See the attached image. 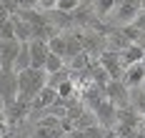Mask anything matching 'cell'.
Segmentation results:
<instances>
[{"label": "cell", "mask_w": 145, "mask_h": 138, "mask_svg": "<svg viewBox=\"0 0 145 138\" xmlns=\"http://www.w3.org/2000/svg\"><path fill=\"white\" fill-rule=\"evenodd\" d=\"M48 85V73L38 70V68H25V70H18V98L20 101H33L38 91H43Z\"/></svg>", "instance_id": "obj_1"}, {"label": "cell", "mask_w": 145, "mask_h": 138, "mask_svg": "<svg viewBox=\"0 0 145 138\" xmlns=\"http://www.w3.org/2000/svg\"><path fill=\"white\" fill-rule=\"evenodd\" d=\"M103 93H105V98L115 108H123V106L130 103V88H125L123 80H108L105 88H103Z\"/></svg>", "instance_id": "obj_2"}, {"label": "cell", "mask_w": 145, "mask_h": 138, "mask_svg": "<svg viewBox=\"0 0 145 138\" xmlns=\"http://www.w3.org/2000/svg\"><path fill=\"white\" fill-rule=\"evenodd\" d=\"M15 98H18V73L3 70L0 73V103H3V108L10 106Z\"/></svg>", "instance_id": "obj_3"}, {"label": "cell", "mask_w": 145, "mask_h": 138, "mask_svg": "<svg viewBox=\"0 0 145 138\" xmlns=\"http://www.w3.org/2000/svg\"><path fill=\"white\" fill-rule=\"evenodd\" d=\"M93 113H95V121L100 123L103 128H113V126L118 123V116H115V113H118V108L113 106L108 98H103L100 103H98V108H95Z\"/></svg>", "instance_id": "obj_4"}, {"label": "cell", "mask_w": 145, "mask_h": 138, "mask_svg": "<svg viewBox=\"0 0 145 138\" xmlns=\"http://www.w3.org/2000/svg\"><path fill=\"white\" fill-rule=\"evenodd\" d=\"M28 50H30V68H38L43 70V63L48 58V40H40V38H33L28 40Z\"/></svg>", "instance_id": "obj_5"}, {"label": "cell", "mask_w": 145, "mask_h": 138, "mask_svg": "<svg viewBox=\"0 0 145 138\" xmlns=\"http://www.w3.org/2000/svg\"><path fill=\"white\" fill-rule=\"evenodd\" d=\"M5 110V118H8V123L13 126V123H20L23 118H28L30 116V103L28 101H20V98H15L10 106L3 108Z\"/></svg>", "instance_id": "obj_6"}, {"label": "cell", "mask_w": 145, "mask_h": 138, "mask_svg": "<svg viewBox=\"0 0 145 138\" xmlns=\"http://www.w3.org/2000/svg\"><path fill=\"white\" fill-rule=\"evenodd\" d=\"M143 78H145V63H130V65H125L120 80L125 83V88H138L143 83Z\"/></svg>", "instance_id": "obj_7"}, {"label": "cell", "mask_w": 145, "mask_h": 138, "mask_svg": "<svg viewBox=\"0 0 145 138\" xmlns=\"http://www.w3.org/2000/svg\"><path fill=\"white\" fill-rule=\"evenodd\" d=\"M55 101H58V93H55V88L45 85L43 91H38V95L30 101V113H35V110H45V108L53 106Z\"/></svg>", "instance_id": "obj_8"}, {"label": "cell", "mask_w": 145, "mask_h": 138, "mask_svg": "<svg viewBox=\"0 0 145 138\" xmlns=\"http://www.w3.org/2000/svg\"><path fill=\"white\" fill-rule=\"evenodd\" d=\"M18 50H20V40H5L3 53H0V65H3V70H13V63H15Z\"/></svg>", "instance_id": "obj_9"}, {"label": "cell", "mask_w": 145, "mask_h": 138, "mask_svg": "<svg viewBox=\"0 0 145 138\" xmlns=\"http://www.w3.org/2000/svg\"><path fill=\"white\" fill-rule=\"evenodd\" d=\"M10 18H13V23H15V38H18L20 43H28L30 38H33V25H30L28 20H23L18 13L10 15Z\"/></svg>", "instance_id": "obj_10"}, {"label": "cell", "mask_w": 145, "mask_h": 138, "mask_svg": "<svg viewBox=\"0 0 145 138\" xmlns=\"http://www.w3.org/2000/svg\"><path fill=\"white\" fill-rule=\"evenodd\" d=\"M80 88H78V83L75 80H70V78H65L60 85H55V93H58V98L60 101H70V98H78L80 95Z\"/></svg>", "instance_id": "obj_11"}, {"label": "cell", "mask_w": 145, "mask_h": 138, "mask_svg": "<svg viewBox=\"0 0 145 138\" xmlns=\"http://www.w3.org/2000/svg\"><path fill=\"white\" fill-rule=\"evenodd\" d=\"M65 68H68V65H65V60H63L60 55L48 53V58H45V63H43V70L48 76H53V73H58V70H65Z\"/></svg>", "instance_id": "obj_12"}, {"label": "cell", "mask_w": 145, "mask_h": 138, "mask_svg": "<svg viewBox=\"0 0 145 138\" xmlns=\"http://www.w3.org/2000/svg\"><path fill=\"white\" fill-rule=\"evenodd\" d=\"M30 68V50H28V43H20V50H18V55H15V63H13V70H25Z\"/></svg>", "instance_id": "obj_13"}, {"label": "cell", "mask_w": 145, "mask_h": 138, "mask_svg": "<svg viewBox=\"0 0 145 138\" xmlns=\"http://www.w3.org/2000/svg\"><path fill=\"white\" fill-rule=\"evenodd\" d=\"M48 50L55 53V55H60V58L65 60V33H55V35L48 40Z\"/></svg>", "instance_id": "obj_14"}, {"label": "cell", "mask_w": 145, "mask_h": 138, "mask_svg": "<svg viewBox=\"0 0 145 138\" xmlns=\"http://www.w3.org/2000/svg\"><path fill=\"white\" fill-rule=\"evenodd\" d=\"M130 106L140 113V116H145V93L140 91V88H130Z\"/></svg>", "instance_id": "obj_15"}, {"label": "cell", "mask_w": 145, "mask_h": 138, "mask_svg": "<svg viewBox=\"0 0 145 138\" xmlns=\"http://www.w3.org/2000/svg\"><path fill=\"white\" fill-rule=\"evenodd\" d=\"M115 8V0H95V18H108Z\"/></svg>", "instance_id": "obj_16"}, {"label": "cell", "mask_w": 145, "mask_h": 138, "mask_svg": "<svg viewBox=\"0 0 145 138\" xmlns=\"http://www.w3.org/2000/svg\"><path fill=\"white\" fill-rule=\"evenodd\" d=\"M0 38H3V40H18V38H15V23H13V18H8V20L0 25Z\"/></svg>", "instance_id": "obj_17"}, {"label": "cell", "mask_w": 145, "mask_h": 138, "mask_svg": "<svg viewBox=\"0 0 145 138\" xmlns=\"http://www.w3.org/2000/svg\"><path fill=\"white\" fill-rule=\"evenodd\" d=\"M78 8H80V0H58V5H55V10L65 13V15H70L72 10H78Z\"/></svg>", "instance_id": "obj_18"}, {"label": "cell", "mask_w": 145, "mask_h": 138, "mask_svg": "<svg viewBox=\"0 0 145 138\" xmlns=\"http://www.w3.org/2000/svg\"><path fill=\"white\" fill-rule=\"evenodd\" d=\"M83 133H85V138H103V136H105V128H103L100 123H95V126L85 128Z\"/></svg>", "instance_id": "obj_19"}, {"label": "cell", "mask_w": 145, "mask_h": 138, "mask_svg": "<svg viewBox=\"0 0 145 138\" xmlns=\"http://www.w3.org/2000/svg\"><path fill=\"white\" fill-rule=\"evenodd\" d=\"M55 5H58V0H38V8H35V10L50 13V10H55Z\"/></svg>", "instance_id": "obj_20"}, {"label": "cell", "mask_w": 145, "mask_h": 138, "mask_svg": "<svg viewBox=\"0 0 145 138\" xmlns=\"http://www.w3.org/2000/svg\"><path fill=\"white\" fill-rule=\"evenodd\" d=\"M38 0H18V10H35Z\"/></svg>", "instance_id": "obj_21"}, {"label": "cell", "mask_w": 145, "mask_h": 138, "mask_svg": "<svg viewBox=\"0 0 145 138\" xmlns=\"http://www.w3.org/2000/svg\"><path fill=\"white\" fill-rule=\"evenodd\" d=\"M133 25L138 28L140 33H145V10H140L138 15H135V20H133Z\"/></svg>", "instance_id": "obj_22"}, {"label": "cell", "mask_w": 145, "mask_h": 138, "mask_svg": "<svg viewBox=\"0 0 145 138\" xmlns=\"http://www.w3.org/2000/svg\"><path fill=\"white\" fill-rule=\"evenodd\" d=\"M138 88H140V91L145 93V78H143V83H140V85H138Z\"/></svg>", "instance_id": "obj_23"}, {"label": "cell", "mask_w": 145, "mask_h": 138, "mask_svg": "<svg viewBox=\"0 0 145 138\" xmlns=\"http://www.w3.org/2000/svg\"><path fill=\"white\" fill-rule=\"evenodd\" d=\"M3 45H5V40H3V38H0V53H3Z\"/></svg>", "instance_id": "obj_24"}, {"label": "cell", "mask_w": 145, "mask_h": 138, "mask_svg": "<svg viewBox=\"0 0 145 138\" xmlns=\"http://www.w3.org/2000/svg\"><path fill=\"white\" fill-rule=\"evenodd\" d=\"M0 73H3V65H0Z\"/></svg>", "instance_id": "obj_25"}, {"label": "cell", "mask_w": 145, "mask_h": 138, "mask_svg": "<svg viewBox=\"0 0 145 138\" xmlns=\"http://www.w3.org/2000/svg\"><path fill=\"white\" fill-rule=\"evenodd\" d=\"M0 108H3V103H0Z\"/></svg>", "instance_id": "obj_26"}]
</instances>
